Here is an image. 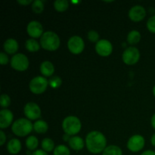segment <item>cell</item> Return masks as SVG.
Segmentation results:
<instances>
[{"mask_svg":"<svg viewBox=\"0 0 155 155\" xmlns=\"http://www.w3.org/2000/svg\"><path fill=\"white\" fill-rule=\"evenodd\" d=\"M146 16V11L145 8L142 5H135L129 11V17L130 20L135 22H139L142 21Z\"/></svg>","mask_w":155,"mask_h":155,"instance_id":"7c38bea8","label":"cell"},{"mask_svg":"<svg viewBox=\"0 0 155 155\" xmlns=\"http://www.w3.org/2000/svg\"><path fill=\"white\" fill-rule=\"evenodd\" d=\"M141 155H155V151L152 150H147V151H144Z\"/></svg>","mask_w":155,"mask_h":155,"instance_id":"d590c367","label":"cell"},{"mask_svg":"<svg viewBox=\"0 0 155 155\" xmlns=\"http://www.w3.org/2000/svg\"><path fill=\"white\" fill-rule=\"evenodd\" d=\"M27 33L32 38L41 37L43 34V27L42 24L36 21H30L27 27Z\"/></svg>","mask_w":155,"mask_h":155,"instance_id":"4fadbf2b","label":"cell"},{"mask_svg":"<svg viewBox=\"0 0 155 155\" xmlns=\"http://www.w3.org/2000/svg\"><path fill=\"white\" fill-rule=\"evenodd\" d=\"M147 28L151 33H155V15L151 16L147 21Z\"/></svg>","mask_w":155,"mask_h":155,"instance_id":"4dcf8cb0","label":"cell"},{"mask_svg":"<svg viewBox=\"0 0 155 155\" xmlns=\"http://www.w3.org/2000/svg\"><path fill=\"white\" fill-rule=\"evenodd\" d=\"M102 155H123V151L120 147L112 145L106 147Z\"/></svg>","mask_w":155,"mask_h":155,"instance_id":"ffe728a7","label":"cell"},{"mask_svg":"<svg viewBox=\"0 0 155 155\" xmlns=\"http://www.w3.org/2000/svg\"><path fill=\"white\" fill-rule=\"evenodd\" d=\"M11 66L18 71H24L28 68L29 60L25 54L18 53L12 56L10 61Z\"/></svg>","mask_w":155,"mask_h":155,"instance_id":"8992f818","label":"cell"},{"mask_svg":"<svg viewBox=\"0 0 155 155\" xmlns=\"http://www.w3.org/2000/svg\"><path fill=\"white\" fill-rule=\"evenodd\" d=\"M69 145L74 151H81L84 148V141L80 136H73L68 141Z\"/></svg>","mask_w":155,"mask_h":155,"instance_id":"ac0fdd59","label":"cell"},{"mask_svg":"<svg viewBox=\"0 0 155 155\" xmlns=\"http://www.w3.org/2000/svg\"><path fill=\"white\" fill-rule=\"evenodd\" d=\"M4 50L6 53L10 54H15L18 50V43L15 39H8L4 42Z\"/></svg>","mask_w":155,"mask_h":155,"instance_id":"9a60e30c","label":"cell"},{"mask_svg":"<svg viewBox=\"0 0 155 155\" xmlns=\"http://www.w3.org/2000/svg\"><path fill=\"white\" fill-rule=\"evenodd\" d=\"M84 47V41L79 36H71L68 42V49L74 54H79L83 52Z\"/></svg>","mask_w":155,"mask_h":155,"instance_id":"ba28073f","label":"cell"},{"mask_svg":"<svg viewBox=\"0 0 155 155\" xmlns=\"http://www.w3.org/2000/svg\"><path fill=\"white\" fill-rule=\"evenodd\" d=\"M11 104V98L6 94H2L0 97V105L3 108H6Z\"/></svg>","mask_w":155,"mask_h":155,"instance_id":"f1b7e54d","label":"cell"},{"mask_svg":"<svg viewBox=\"0 0 155 155\" xmlns=\"http://www.w3.org/2000/svg\"><path fill=\"white\" fill-rule=\"evenodd\" d=\"M70 149L64 145H59L53 151V155H70Z\"/></svg>","mask_w":155,"mask_h":155,"instance_id":"484cf974","label":"cell"},{"mask_svg":"<svg viewBox=\"0 0 155 155\" xmlns=\"http://www.w3.org/2000/svg\"><path fill=\"white\" fill-rule=\"evenodd\" d=\"M5 142H6V136L4 132H3L2 130H1V131H0V145L2 146Z\"/></svg>","mask_w":155,"mask_h":155,"instance_id":"d6a6232c","label":"cell"},{"mask_svg":"<svg viewBox=\"0 0 155 155\" xmlns=\"http://www.w3.org/2000/svg\"><path fill=\"white\" fill-rule=\"evenodd\" d=\"M151 126H152L153 128L155 130V114L151 117Z\"/></svg>","mask_w":155,"mask_h":155,"instance_id":"8d00e7d4","label":"cell"},{"mask_svg":"<svg viewBox=\"0 0 155 155\" xmlns=\"http://www.w3.org/2000/svg\"><path fill=\"white\" fill-rule=\"evenodd\" d=\"M24 113L27 119L30 120H35L41 117V109L36 103L28 102L24 106Z\"/></svg>","mask_w":155,"mask_h":155,"instance_id":"9c48e42d","label":"cell"},{"mask_svg":"<svg viewBox=\"0 0 155 155\" xmlns=\"http://www.w3.org/2000/svg\"><path fill=\"white\" fill-rule=\"evenodd\" d=\"M31 155H48V153L45 152L43 150H36V151H33Z\"/></svg>","mask_w":155,"mask_h":155,"instance_id":"836d02e7","label":"cell"},{"mask_svg":"<svg viewBox=\"0 0 155 155\" xmlns=\"http://www.w3.org/2000/svg\"><path fill=\"white\" fill-rule=\"evenodd\" d=\"M60 44V38L54 32H45L40 38V45L47 51H55L59 48Z\"/></svg>","mask_w":155,"mask_h":155,"instance_id":"7a4b0ae2","label":"cell"},{"mask_svg":"<svg viewBox=\"0 0 155 155\" xmlns=\"http://www.w3.org/2000/svg\"><path fill=\"white\" fill-rule=\"evenodd\" d=\"M48 126L45 121L39 120H36L33 124V130L39 134H43L48 131Z\"/></svg>","mask_w":155,"mask_h":155,"instance_id":"d6986e66","label":"cell"},{"mask_svg":"<svg viewBox=\"0 0 155 155\" xmlns=\"http://www.w3.org/2000/svg\"><path fill=\"white\" fill-rule=\"evenodd\" d=\"M32 9L36 14H40L44 10V5L40 0H35L32 4Z\"/></svg>","mask_w":155,"mask_h":155,"instance_id":"4316f807","label":"cell"},{"mask_svg":"<svg viewBox=\"0 0 155 155\" xmlns=\"http://www.w3.org/2000/svg\"><path fill=\"white\" fill-rule=\"evenodd\" d=\"M25 47L30 52H35V51H39L40 45L39 42L34 39H29L26 41Z\"/></svg>","mask_w":155,"mask_h":155,"instance_id":"603a6c76","label":"cell"},{"mask_svg":"<svg viewBox=\"0 0 155 155\" xmlns=\"http://www.w3.org/2000/svg\"><path fill=\"white\" fill-rule=\"evenodd\" d=\"M61 83L62 80L61 77H59L58 76H54V77H51L49 80H48V85L51 88H54V89H57V88L60 87Z\"/></svg>","mask_w":155,"mask_h":155,"instance_id":"83f0119b","label":"cell"},{"mask_svg":"<svg viewBox=\"0 0 155 155\" xmlns=\"http://www.w3.org/2000/svg\"><path fill=\"white\" fill-rule=\"evenodd\" d=\"M141 39V33L137 30H132L127 35V42L131 45L137 44Z\"/></svg>","mask_w":155,"mask_h":155,"instance_id":"44dd1931","label":"cell"},{"mask_svg":"<svg viewBox=\"0 0 155 155\" xmlns=\"http://www.w3.org/2000/svg\"><path fill=\"white\" fill-rule=\"evenodd\" d=\"M17 2L18 4L22 5H28L29 4L32 2V0H18Z\"/></svg>","mask_w":155,"mask_h":155,"instance_id":"e575fe53","label":"cell"},{"mask_svg":"<svg viewBox=\"0 0 155 155\" xmlns=\"http://www.w3.org/2000/svg\"><path fill=\"white\" fill-rule=\"evenodd\" d=\"M153 94H154V95L155 96V86H154V88H153Z\"/></svg>","mask_w":155,"mask_h":155,"instance_id":"ab89813d","label":"cell"},{"mask_svg":"<svg viewBox=\"0 0 155 155\" xmlns=\"http://www.w3.org/2000/svg\"><path fill=\"white\" fill-rule=\"evenodd\" d=\"M123 61L127 65H133L137 63L140 58V52L136 47L130 46L126 48L122 55Z\"/></svg>","mask_w":155,"mask_h":155,"instance_id":"52a82bcc","label":"cell"},{"mask_svg":"<svg viewBox=\"0 0 155 155\" xmlns=\"http://www.w3.org/2000/svg\"><path fill=\"white\" fill-rule=\"evenodd\" d=\"M33 129V125L31 121L25 118H20L13 123L12 127V131L15 135L24 137L27 136L32 132Z\"/></svg>","mask_w":155,"mask_h":155,"instance_id":"3957f363","label":"cell"},{"mask_svg":"<svg viewBox=\"0 0 155 155\" xmlns=\"http://www.w3.org/2000/svg\"><path fill=\"white\" fill-rule=\"evenodd\" d=\"M0 63L2 65H5L8 63V57L4 52L0 53Z\"/></svg>","mask_w":155,"mask_h":155,"instance_id":"1f68e13d","label":"cell"},{"mask_svg":"<svg viewBox=\"0 0 155 155\" xmlns=\"http://www.w3.org/2000/svg\"><path fill=\"white\" fill-rule=\"evenodd\" d=\"M48 85V81L47 79L41 76H38L30 80L29 83V88L33 93L39 95V94L43 93L46 90Z\"/></svg>","mask_w":155,"mask_h":155,"instance_id":"5b68a950","label":"cell"},{"mask_svg":"<svg viewBox=\"0 0 155 155\" xmlns=\"http://www.w3.org/2000/svg\"><path fill=\"white\" fill-rule=\"evenodd\" d=\"M69 136H70L69 135L65 134L64 136V141H69L70 139H71V138H70Z\"/></svg>","mask_w":155,"mask_h":155,"instance_id":"f35d334b","label":"cell"},{"mask_svg":"<svg viewBox=\"0 0 155 155\" xmlns=\"http://www.w3.org/2000/svg\"><path fill=\"white\" fill-rule=\"evenodd\" d=\"M39 145L38 139L34 136H30L26 139V146L30 151H34L37 148Z\"/></svg>","mask_w":155,"mask_h":155,"instance_id":"cb8c5ba5","label":"cell"},{"mask_svg":"<svg viewBox=\"0 0 155 155\" xmlns=\"http://www.w3.org/2000/svg\"><path fill=\"white\" fill-rule=\"evenodd\" d=\"M88 39L92 42H98L99 39V34L95 30H90L88 33Z\"/></svg>","mask_w":155,"mask_h":155,"instance_id":"f546056e","label":"cell"},{"mask_svg":"<svg viewBox=\"0 0 155 155\" xmlns=\"http://www.w3.org/2000/svg\"><path fill=\"white\" fill-rule=\"evenodd\" d=\"M69 7V2L67 0H56L54 2V8L59 12H64Z\"/></svg>","mask_w":155,"mask_h":155,"instance_id":"d4e9b609","label":"cell"},{"mask_svg":"<svg viewBox=\"0 0 155 155\" xmlns=\"http://www.w3.org/2000/svg\"><path fill=\"white\" fill-rule=\"evenodd\" d=\"M151 144H152L153 146L155 147V133L151 136Z\"/></svg>","mask_w":155,"mask_h":155,"instance_id":"74e56055","label":"cell"},{"mask_svg":"<svg viewBox=\"0 0 155 155\" xmlns=\"http://www.w3.org/2000/svg\"><path fill=\"white\" fill-rule=\"evenodd\" d=\"M40 72L44 77H51L54 72V67L49 61H45L40 64Z\"/></svg>","mask_w":155,"mask_h":155,"instance_id":"2e32d148","label":"cell"},{"mask_svg":"<svg viewBox=\"0 0 155 155\" xmlns=\"http://www.w3.org/2000/svg\"><path fill=\"white\" fill-rule=\"evenodd\" d=\"M13 114L8 109H2L0 111V128L6 129L12 124L13 120Z\"/></svg>","mask_w":155,"mask_h":155,"instance_id":"5bb4252c","label":"cell"},{"mask_svg":"<svg viewBox=\"0 0 155 155\" xmlns=\"http://www.w3.org/2000/svg\"><path fill=\"white\" fill-rule=\"evenodd\" d=\"M145 139L141 135H134L127 142V148L132 152H139L145 146Z\"/></svg>","mask_w":155,"mask_h":155,"instance_id":"30bf717a","label":"cell"},{"mask_svg":"<svg viewBox=\"0 0 155 155\" xmlns=\"http://www.w3.org/2000/svg\"><path fill=\"white\" fill-rule=\"evenodd\" d=\"M41 146L43 151L45 152H51L54 150V142H53L52 139H49V138H45L42 141L41 143Z\"/></svg>","mask_w":155,"mask_h":155,"instance_id":"7402d4cb","label":"cell"},{"mask_svg":"<svg viewBox=\"0 0 155 155\" xmlns=\"http://www.w3.org/2000/svg\"><path fill=\"white\" fill-rule=\"evenodd\" d=\"M7 150L11 154H18L21 150V143L19 139H11L7 144Z\"/></svg>","mask_w":155,"mask_h":155,"instance_id":"e0dca14e","label":"cell"},{"mask_svg":"<svg viewBox=\"0 0 155 155\" xmlns=\"http://www.w3.org/2000/svg\"><path fill=\"white\" fill-rule=\"evenodd\" d=\"M113 46L110 41L107 39H101L95 44V51L102 57H107L112 53Z\"/></svg>","mask_w":155,"mask_h":155,"instance_id":"8fae6325","label":"cell"},{"mask_svg":"<svg viewBox=\"0 0 155 155\" xmlns=\"http://www.w3.org/2000/svg\"><path fill=\"white\" fill-rule=\"evenodd\" d=\"M82 127L80 119L75 116H68L63 120L62 128L65 134L74 136L80 131Z\"/></svg>","mask_w":155,"mask_h":155,"instance_id":"277c9868","label":"cell"},{"mask_svg":"<svg viewBox=\"0 0 155 155\" xmlns=\"http://www.w3.org/2000/svg\"><path fill=\"white\" fill-rule=\"evenodd\" d=\"M86 145L88 151L92 154H100L106 148L107 140L101 132L92 131L86 136Z\"/></svg>","mask_w":155,"mask_h":155,"instance_id":"6da1fadb","label":"cell"}]
</instances>
